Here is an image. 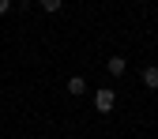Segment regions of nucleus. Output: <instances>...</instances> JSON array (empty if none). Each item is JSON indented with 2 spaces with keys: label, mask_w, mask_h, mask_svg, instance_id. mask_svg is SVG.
Here are the masks:
<instances>
[{
  "label": "nucleus",
  "mask_w": 158,
  "mask_h": 139,
  "mask_svg": "<svg viewBox=\"0 0 158 139\" xmlns=\"http://www.w3.org/2000/svg\"><path fill=\"white\" fill-rule=\"evenodd\" d=\"M11 11V0H0V15H8Z\"/></svg>",
  "instance_id": "nucleus-7"
},
{
  "label": "nucleus",
  "mask_w": 158,
  "mask_h": 139,
  "mask_svg": "<svg viewBox=\"0 0 158 139\" xmlns=\"http://www.w3.org/2000/svg\"><path fill=\"white\" fill-rule=\"evenodd\" d=\"M143 87H151V90H158V64H151V68H143Z\"/></svg>",
  "instance_id": "nucleus-3"
},
{
  "label": "nucleus",
  "mask_w": 158,
  "mask_h": 139,
  "mask_svg": "<svg viewBox=\"0 0 158 139\" xmlns=\"http://www.w3.org/2000/svg\"><path fill=\"white\" fill-rule=\"evenodd\" d=\"M11 8H19V11H27V8H30V0H11Z\"/></svg>",
  "instance_id": "nucleus-6"
},
{
  "label": "nucleus",
  "mask_w": 158,
  "mask_h": 139,
  "mask_svg": "<svg viewBox=\"0 0 158 139\" xmlns=\"http://www.w3.org/2000/svg\"><path fill=\"white\" fill-rule=\"evenodd\" d=\"M60 8H64V0H42V11H49V15L60 11Z\"/></svg>",
  "instance_id": "nucleus-5"
},
{
  "label": "nucleus",
  "mask_w": 158,
  "mask_h": 139,
  "mask_svg": "<svg viewBox=\"0 0 158 139\" xmlns=\"http://www.w3.org/2000/svg\"><path fill=\"white\" fill-rule=\"evenodd\" d=\"M113 105H117V94L106 87V90H94V109L98 113H113Z\"/></svg>",
  "instance_id": "nucleus-1"
},
{
  "label": "nucleus",
  "mask_w": 158,
  "mask_h": 139,
  "mask_svg": "<svg viewBox=\"0 0 158 139\" xmlns=\"http://www.w3.org/2000/svg\"><path fill=\"white\" fill-rule=\"evenodd\" d=\"M106 72H109L113 79H121V75L128 72V60H124V56H121V53H113V56H109V64H106Z\"/></svg>",
  "instance_id": "nucleus-2"
},
{
  "label": "nucleus",
  "mask_w": 158,
  "mask_h": 139,
  "mask_svg": "<svg viewBox=\"0 0 158 139\" xmlns=\"http://www.w3.org/2000/svg\"><path fill=\"white\" fill-rule=\"evenodd\" d=\"M68 94H87V79L83 75H72L68 79Z\"/></svg>",
  "instance_id": "nucleus-4"
}]
</instances>
